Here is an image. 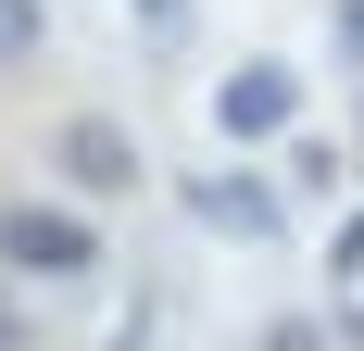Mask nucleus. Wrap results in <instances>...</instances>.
Listing matches in <instances>:
<instances>
[{
  "label": "nucleus",
  "instance_id": "obj_1",
  "mask_svg": "<svg viewBox=\"0 0 364 351\" xmlns=\"http://www.w3.org/2000/svg\"><path fill=\"white\" fill-rule=\"evenodd\" d=\"M0 276H101V226L63 201H0Z\"/></svg>",
  "mask_w": 364,
  "mask_h": 351
},
{
  "label": "nucleus",
  "instance_id": "obj_6",
  "mask_svg": "<svg viewBox=\"0 0 364 351\" xmlns=\"http://www.w3.org/2000/svg\"><path fill=\"white\" fill-rule=\"evenodd\" d=\"M289 188H339V139H289Z\"/></svg>",
  "mask_w": 364,
  "mask_h": 351
},
{
  "label": "nucleus",
  "instance_id": "obj_4",
  "mask_svg": "<svg viewBox=\"0 0 364 351\" xmlns=\"http://www.w3.org/2000/svg\"><path fill=\"white\" fill-rule=\"evenodd\" d=\"M50 163H63L75 188H88V201H126V188H139V176H151V151L126 139V126H113V113H75L63 139H50Z\"/></svg>",
  "mask_w": 364,
  "mask_h": 351
},
{
  "label": "nucleus",
  "instance_id": "obj_5",
  "mask_svg": "<svg viewBox=\"0 0 364 351\" xmlns=\"http://www.w3.org/2000/svg\"><path fill=\"white\" fill-rule=\"evenodd\" d=\"M38 38H50V0H0V63H26Z\"/></svg>",
  "mask_w": 364,
  "mask_h": 351
},
{
  "label": "nucleus",
  "instance_id": "obj_9",
  "mask_svg": "<svg viewBox=\"0 0 364 351\" xmlns=\"http://www.w3.org/2000/svg\"><path fill=\"white\" fill-rule=\"evenodd\" d=\"M139 13H151V38H176V26H188V0H139Z\"/></svg>",
  "mask_w": 364,
  "mask_h": 351
},
{
  "label": "nucleus",
  "instance_id": "obj_2",
  "mask_svg": "<svg viewBox=\"0 0 364 351\" xmlns=\"http://www.w3.org/2000/svg\"><path fill=\"white\" fill-rule=\"evenodd\" d=\"M214 239H239V251H277L289 239V201H277V176H252V163H214V176H188L176 188Z\"/></svg>",
  "mask_w": 364,
  "mask_h": 351
},
{
  "label": "nucleus",
  "instance_id": "obj_8",
  "mask_svg": "<svg viewBox=\"0 0 364 351\" xmlns=\"http://www.w3.org/2000/svg\"><path fill=\"white\" fill-rule=\"evenodd\" d=\"M0 351H26V301H13V276H0Z\"/></svg>",
  "mask_w": 364,
  "mask_h": 351
},
{
  "label": "nucleus",
  "instance_id": "obj_7",
  "mask_svg": "<svg viewBox=\"0 0 364 351\" xmlns=\"http://www.w3.org/2000/svg\"><path fill=\"white\" fill-rule=\"evenodd\" d=\"M264 351H339V339H327V314H277V326H264Z\"/></svg>",
  "mask_w": 364,
  "mask_h": 351
},
{
  "label": "nucleus",
  "instance_id": "obj_10",
  "mask_svg": "<svg viewBox=\"0 0 364 351\" xmlns=\"http://www.w3.org/2000/svg\"><path fill=\"white\" fill-rule=\"evenodd\" d=\"M339 50H352V63H364V0H339Z\"/></svg>",
  "mask_w": 364,
  "mask_h": 351
},
{
  "label": "nucleus",
  "instance_id": "obj_3",
  "mask_svg": "<svg viewBox=\"0 0 364 351\" xmlns=\"http://www.w3.org/2000/svg\"><path fill=\"white\" fill-rule=\"evenodd\" d=\"M289 113H301V75L277 63V50H252V63L214 75V126H226V139H277Z\"/></svg>",
  "mask_w": 364,
  "mask_h": 351
}]
</instances>
